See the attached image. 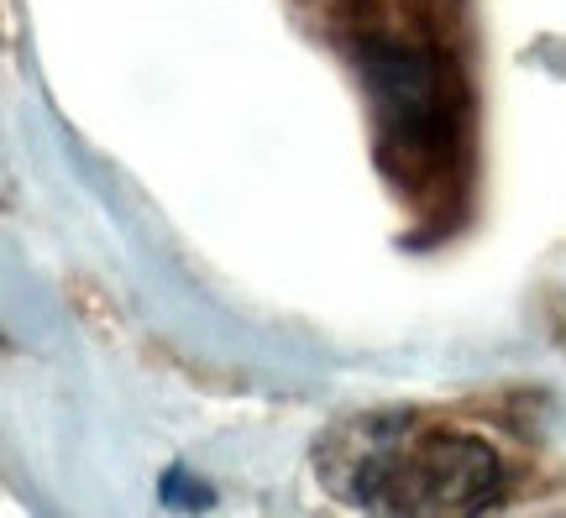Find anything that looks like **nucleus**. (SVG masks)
Segmentation results:
<instances>
[{"mask_svg":"<svg viewBox=\"0 0 566 518\" xmlns=\"http://www.w3.org/2000/svg\"><path fill=\"white\" fill-rule=\"evenodd\" d=\"M346 482H357V503L394 514H483L504 503V472L483 440L446 430L415 435L409 424L367 435Z\"/></svg>","mask_w":566,"mask_h":518,"instance_id":"1","label":"nucleus"}]
</instances>
